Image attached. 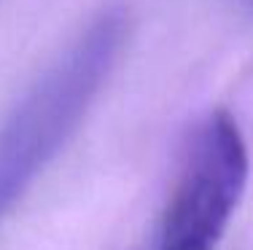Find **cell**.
I'll return each mask as SVG.
<instances>
[{
  "instance_id": "obj_1",
  "label": "cell",
  "mask_w": 253,
  "mask_h": 250,
  "mask_svg": "<svg viewBox=\"0 0 253 250\" xmlns=\"http://www.w3.org/2000/svg\"><path fill=\"white\" fill-rule=\"evenodd\" d=\"M126 35L129 16L122 5L100 8L3 118L0 221L81 127L122 57Z\"/></svg>"
},
{
  "instance_id": "obj_2",
  "label": "cell",
  "mask_w": 253,
  "mask_h": 250,
  "mask_svg": "<svg viewBox=\"0 0 253 250\" xmlns=\"http://www.w3.org/2000/svg\"><path fill=\"white\" fill-rule=\"evenodd\" d=\"M251 156L229 110H210L186 143L154 250H215L245 194Z\"/></svg>"
}]
</instances>
